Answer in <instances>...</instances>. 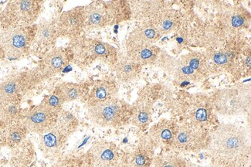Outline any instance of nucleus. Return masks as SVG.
Returning <instances> with one entry per match:
<instances>
[{
	"label": "nucleus",
	"mask_w": 251,
	"mask_h": 167,
	"mask_svg": "<svg viewBox=\"0 0 251 167\" xmlns=\"http://www.w3.org/2000/svg\"><path fill=\"white\" fill-rule=\"evenodd\" d=\"M206 149L218 165L244 167L251 156L250 134L238 125H219L210 133V141Z\"/></svg>",
	"instance_id": "f257e3e1"
},
{
	"label": "nucleus",
	"mask_w": 251,
	"mask_h": 167,
	"mask_svg": "<svg viewBox=\"0 0 251 167\" xmlns=\"http://www.w3.org/2000/svg\"><path fill=\"white\" fill-rule=\"evenodd\" d=\"M73 52V63L81 70L89 68L97 60L115 65L119 54L113 46L96 39L79 36L71 40L68 45Z\"/></svg>",
	"instance_id": "f03ea898"
},
{
	"label": "nucleus",
	"mask_w": 251,
	"mask_h": 167,
	"mask_svg": "<svg viewBox=\"0 0 251 167\" xmlns=\"http://www.w3.org/2000/svg\"><path fill=\"white\" fill-rule=\"evenodd\" d=\"M88 114L97 126L119 128L131 121V106L116 97L88 108Z\"/></svg>",
	"instance_id": "7ed1b4c3"
},
{
	"label": "nucleus",
	"mask_w": 251,
	"mask_h": 167,
	"mask_svg": "<svg viewBox=\"0 0 251 167\" xmlns=\"http://www.w3.org/2000/svg\"><path fill=\"white\" fill-rule=\"evenodd\" d=\"M44 3V1L40 0L8 2L0 13V28L4 30L33 25L41 14Z\"/></svg>",
	"instance_id": "20e7f679"
},
{
	"label": "nucleus",
	"mask_w": 251,
	"mask_h": 167,
	"mask_svg": "<svg viewBox=\"0 0 251 167\" xmlns=\"http://www.w3.org/2000/svg\"><path fill=\"white\" fill-rule=\"evenodd\" d=\"M213 111L224 116L243 114L251 106V87L240 84L215 93L211 98Z\"/></svg>",
	"instance_id": "39448f33"
},
{
	"label": "nucleus",
	"mask_w": 251,
	"mask_h": 167,
	"mask_svg": "<svg viewBox=\"0 0 251 167\" xmlns=\"http://www.w3.org/2000/svg\"><path fill=\"white\" fill-rule=\"evenodd\" d=\"M37 24L4 29L0 33V47L3 51L5 58L21 60L29 56L35 36Z\"/></svg>",
	"instance_id": "423d86ee"
},
{
	"label": "nucleus",
	"mask_w": 251,
	"mask_h": 167,
	"mask_svg": "<svg viewBox=\"0 0 251 167\" xmlns=\"http://www.w3.org/2000/svg\"><path fill=\"white\" fill-rule=\"evenodd\" d=\"M42 82L36 68L16 71L0 82V96L4 102L21 101Z\"/></svg>",
	"instance_id": "0eeeda50"
},
{
	"label": "nucleus",
	"mask_w": 251,
	"mask_h": 167,
	"mask_svg": "<svg viewBox=\"0 0 251 167\" xmlns=\"http://www.w3.org/2000/svg\"><path fill=\"white\" fill-rule=\"evenodd\" d=\"M209 64L206 55L190 53L173 62L170 74L179 82H197L207 75Z\"/></svg>",
	"instance_id": "6e6552de"
},
{
	"label": "nucleus",
	"mask_w": 251,
	"mask_h": 167,
	"mask_svg": "<svg viewBox=\"0 0 251 167\" xmlns=\"http://www.w3.org/2000/svg\"><path fill=\"white\" fill-rule=\"evenodd\" d=\"M180 113L186 118V123L207 129L214 123V111L211 99L202 95H195L187 98L180 107Z\"/></svg>",
	"instance_id": "1a4fd4ad"
},
{
	"label": "nucleus",
	"mask_w": 251,
	"mask_h": 167,
	"mask_svg": "<svg viewBox=\"0 0 251 167\" xmlns=\"http://www.w3.org/2000/svg\"><path fill=\"white\" fill-rule=\"evenodd\" d=\"M209 141L210 133L207 129L184 123L178 125L172 148L185 152H199L207 149Z\"/></svg>",
	"instance_id": "9d476101"
},
{
	"label": "nucleus",
	"mask_w": 251,
	"mask_h": 167,
	"mask_svg": "<svg viewBox=\"0 0 251 167\" xmlns=\"http://www.w3.org/2000/svg\"><path fill=\"white\" fill-rule=\"evenodd\" d=\"M73 52L68 46L54 48L43 55L36 69L44 82L62 72L64 68L73 63Z\"/></svg>",
	"instance_id": "9b49d317"
},
{
	"label": "nucleus",
	"mask_w": 251,
	"mask_h": 167,
	"mask_svg": "<svg viewBox=\"0 0 251 167\" xmlns=\"http://www.w3.org/2000/svg\"><path fill=\"white\" fill-rule=\"evenodd\" d=\"M58 114L40 103L23 114L22 121L29 133L44 135L57 125Z\"/></svg>",
	"instance_id": "f8f14e48"
},
{
	"label": "nucleus",
	"mask_w": 251,
	"mask_h": 167,
	"mask_svg": "<svg viewBox=\"0 0 251 167\" xmlns=\"http://www.w3.org/2000/svg\"><path fill=\"white\" fill-rule=\"evenodd\" d=\"M59 38H77L84 30V6H76L64 12L55 20Z\"/></svg>",
	"instance_id": "ddd939ff"
},
{
	"label": "nucleus",
	"mask_w": 251,
	"mask_h": 167,
	"mask_svg": "<svg viewBox=\"0 0 251 167\" xmlns=\"http://www.w3.org/2000/svg\"><path fill=\"white\" fill-rule=\"evenodd\" d=\"M89 152L95 167H117L120 164L119 149L114 142L99 141Z\"/></svg>",
	"instance_id": "4468645a"
},
{
	"label": "nucleus",
	"mask_w": 251,
	"mask_h": 167,
	"mask_svg": "<svg viewBox=\"0 0 251 167\" xmlns=\"http://www.w3.org/2000/svg\"><path fill=\"white\" fill-rule=\"evenodd\" d=\"M118 92L119 84L115 78L109 77L102 78L101 80L98 81L88 91L85 98L86 106L88 109L97 104L116 98Z\"/></svg>",
	"instance_id": "2eb2a0df"
},
{
	"label": "nucleus",
	"mask_w": 251,
	"mask_h": 167,
	"mask_svg": "<svg viewBox=\"0 0 251 167\" xmlns=\"http://www.w3.org/2000/svg\"><path fill=\"white\" fill-rule=\"evenodd\" d=\"M59 38L55 21L43 19L37 24V32L35 36L33 46L40 53H47L54 48Z\"/></svg>",
	"instance_id": "dca6fc26"
},
{
	"label": "nucleus",
	"mask_w": 251,
	"mask_h": 167,
	"mask_svg": "<svg viewBox=\"0 0 251 167\" xmlns=\"http://www.w3.org/2000/svg\"><path fill=\"white\" fill-rule=\"evenodd\" d=\"M68 138L58 127L55 126L50 131L41 135L39 149L47 158H58Z\"/></svg>",
	"instance_id": "f3484780"
},
{
	"label": "nucleus",
	"mask_w": 251,
	"mask_h": 167,
	"mask_svg": "<svg viewBox=\"0 0 251 167\" xmlns=\"http://www.w3.org/2000/svg\"><path fill=\"white\" fill-rule=\"evenodd\" d=\"M153 98L149 91L141 93L136 102L131 106L130 122L141 129H145L151 121Z\"/></svg>",
	"instance_id": "a211bd4d"
},
{
	"label": "nucleus",
	"mask_w": 251,
	"mask_h": 167,
	"mask_svg": "<svg viewBox=\"0 0 251 167\" xmlns=\"http://www.w3.org/2000/svg\"><path fill=\"white\" fill-rule=\"evenodd\" d=\"M28 133L21 120L9 124L0 122V145L13 149L26 139Z\"/></svg>",
	"instance_id": "6ab92c4d"
},
{
	"label": "nucleus",
	"mask_w": 251,
	"mask_h": 167,
	"mask_svg": "<svg viewBox=\"0 0 251 167\" xmlns=\"http://www.w3.org/2000/svg\"><path fill=\"white\" fill-rule=\"evenodd\" d=\"M178 125L170 120H162L153 125L149 133V137L155 145L160 147H172Z\"/></svg>",
	"instance_id": "aec40b11"
},
{
	"label": "nucleus",
	"mask_w": 251,
	"mask_h": 167,
	"mask_svg": "<svg viewBox=\"0 0 251 167\" xmlns=\"http://www.w3.org/2000/svg\"><path fill=\"white\" fill-rule=\"evenodd\" d=\"M155 145L149 136L142 137L130 156L129 167H151L154 161Z\"/></svg>",
	"instance_id": "412c9836"
},
{
	"label": "nucleus",
	"mask_w": 251,
	"mask_h": 167,
	"mask_svg": "<svg viewBox=\"0 0 251 167\" xmlns=\"http://www.w3.org/2000/svg\"><path fill=\"white\" fill-rule=\"evenodd\" d=\"M108 26L104 1H94L84 6V29H102Z\"/></svg>",
	"instance_id": "4be33fe9"
},
{
	"label": "nucleus",
	"mask_w": 251,
	"mask_h": 167,
	"mask_svg": "<svg viewBox=\"0 0 251 167\" xmlns=\"http://www.w3.org/2000/svg\"><path fill=\"white\" fill-rule=\"evenodd\" d=\"M163 2L160 1H131V18L140 21L142 24L151 22L163 10Z\"/></svg>",
	"instance_id": "5701e85b"
},
{
	"label": "nucleus",
	"mask_w": 251,
	"mask_h": 167,
	"mask_svg": "<svg viewBox=\"0 0 251 167\" xmlns=\"http://www.w3.org/2000/svg\"><path fill=\"white\" fill-rule=\"evenodd\" d=\"M161 35L157 32L150 23L142 24L130 33L126 39V46H151L154 45Z\"/></svg>",
	"instance_id": "b1692460"
},
{
	"label": "nucleus",
	"mask_w": 251,
	"mask_h": 167,
	"mask_svg": "<svg viewBox=\"0 0 251 167\" xmlns=\"http://www.w3.org/2000/svg\"><path fill=\"white\" fill-rule=\"evenodd\" d=\"M159 52L160 50L155 45L126 47V56L142 67L155 63Z\"/></svg>",
	"instance_id": "393cba45"
},
{
	"label": "nucleus",
	"mask_w": 251,
	"mask_h": 167,
	"mask_svg": "<svg viewBox=\"0 0 251 167\" xmlns=\"http://www.w3.org/2000/svg\"><path fill=\"white\" fill-rule=\"evenodd\" d=\"M142 67V66L130 60L127 56H119L118 60L112 68L119 82L128 83L136 80L139 77Z\"/></svg>",
	"instance_id": "a878e982"
},
{
	"label": "nucleus",
	"mask_w": 251,
	"mask_h": 167,
	"mask_svg": "<svg viewBox=\"0 0 251 167\" xmlns=\"http://www.w3.org/2000/svg\"><path fill=\"white\" fill-rule=\"evenodd\" d=\"M104 5L109 26L116 25L131 18L130 2L104 1Z\"/></svg>",
	"instance_id": "bb28decb"
},
{
	"label": "nucleus",
	"mask_w": 251,
	"mask_h": 167,
	"mask_svg": "<svg viewBox=\"0 0 251 167\" xmlns=\"http://www.w3.org/2000/svg\"><path fill=\"white\" fill-rule=\"evenodd\" d=\"M150 24L161 36L176 30L179 24V16L173 9H163Z\"/></svg>",
	"instance_id": "cd10ccee"
},
{
	"label": "nucleus",
	"mask_w": 251,
	"mask_h": 167,
	"mask_svg": "<svg viewBox=\"0 0 251 167\" xmlns=\"http://www.w3.org/2000/svg\"><path fill=\"white\" fill-rule=\"evenodd\" d=\"M12 149L10 167H27L34 159V146L29 140H24L22 143Z\"/></svg>",
	"instance_id": "c85d7f7f"
},
{
	"label": "nucleus",
	"mask_w": 251,
	"mask_h": 167,
	"mask_svg": "<svg viewBox=\"0 0 251 167\" xmlns=\"http://www.w3.org/2000/svg\"><path fill=\"white\" fill-rule=\"evenodd\" d=\"M57 88L61 93L65 103L84 99L85 100L89 91V87L85 84L71 82H63L57 86Z\"/></svg>",
	"instance_id": "c756f323"
},
{
	"label": "nucleus",
	"mask_w": 251,
	"mask_h": 167,
	"mask_svg": "<svg viewBox=\"0 0 251 167\" xmlns=\"http://www.w3.org/2000/svg\"><path fill=\"white\" fill-rule=\"evenodd\" d=\"M57 167H95L90 152L86 153H71L57 158Z\"/></svg>",
	"instance_id": "7c9ffc66"
},
{
	"label": "nucleus",
	"mask_w": 251,
	"mask_h": 167,
	"mask_svg": "<svg viewBox=\"0 0 251 167\" xmlns=\"http://www.w3.org/2000/svg\"><path fill=\"white\" fill-rule=\"evenodd\" d=\"M23 111L21 101L4 102L0 107V122L13 123L22 119Z\"/></svg>",
	"instance_id": "2f4dec72"
},
{
	"label": "nucleus",
	"mask_w": 251,
	"mask_h": 167,
	"mask_svg": "<svg viewBox=\"0 0 251 167\" xmlns=\"http://www.w3.org/2000/svg\"><path fill=\"white\" fill-rule=\"evenodd\" d=\"M78 125V120L72 113L64 109L59 113L56 126L58 127L67 137H71V135L76 131Z\"/></svg>",
	"instance_id": "473e14b6"
},
{
	"label": "nucleus",
	"mask_w": 251,
	"mask_h": 167,
	"mask_svg": "<svg viewBox=\"0 0 251 167\" xmlns=\"http://www.w3.org/2000/svg\"><path fill=\"white\" fill-rule=\"evenodd\" d=\"M154 162V167H186V161L182 157L172 153L160 155Z\"/></svg>",
	"instance_id": "72a5a7b5"
},
{
	"label": "nucleus",
	"mask_w": 251,
	"mask_h": 167,
	"mask_svg": "<svg viewBox=\"0 0 251 167\" xmlns=\"http://www.w3.org/2000/svg\"><path fill=\"white\" fill-rule=\"evenodd\" d=\"M64 103L65 102H64V98L57 87L52 94L46 97L41 102V104H43L48 109L53 112L57 113V114L62 111Z\"/></svg>",
	"instance_id": "f704fd0d"
},
{
	"label": "nucleus",
	"mask_w": 251,
	"mask_h": 167,
	"mask_svg": "<svg viewBox=\"0 0 251 167\" xmlns=\"http://www.w3.org/2000/svg\"><path fill=\"white\" fill-rule=\"evenodd\" d=\"M245 22L246 19L244 18V15L240 13H235L229 18V25L235 28H241Z\"/></svg>",
	"instance_id": "c9c22d12"
},
{
	"label": "nucleus",
	"mask_w": 251,
	"mask_h": 167,
	"mask_svg": "<svg viewBox=\"0 0 251 167\" xmlns=\"http://www.w3.org/2000/svg\"><path fill=\"white\" fill-rule=\"evenodd\" d=\"M5 59V55H4L3 51H2V48L0 47V62L2 61Z\"/></svg>",
	"instance_id": "e433bc0d"
},
{
	"label": "nucleus",
	"mask_w": 251,
	"mask_h": 167,
	"mask_svg": "<svg viewBox=\"0 0 251 167\" xmlns=\"http://www.w3.org/2000/svg\"><path fill=\"white\" fill-rule=\"evenodd\" d=\"M117 167H129L128 164H125L124 162H120V164Z\"/></svg>",
	"instance_id": "4c0bfd02"
},
{
	"label": "nucleus",
	"mask_w": 251,
	"mask_h": 167,
	"mask_svg": "<svg viewBox=\"0 0 251 167\" xmlns=\"http://www.w3.org/2000/svg\"><path fill=\"white\" fill-rule=\"evenodd\" d=\"M4 101L3 99H2V98H1V96H0V107L2 106V103H3Z\"/></svg>",
	"instance_id": "58836bf2"
},
{
	"label": "nucleus",
	"mask_w": 251,
	"mask_h": 167,
	"mask_svg": "<svg viewBox=\"0 0 251 167\" xmlns=\"http://www.w3.org/2000/svg\"><path fill=\"white\" fill-rule=\"evenodd\" d=\"M56 167V166H55V165H53V167Z\"/></svg>",
	"instance_id": "ea45409f"
},
{
	"label": "nucleus",
	"mask_w": 251,
	"mask_h": 167,
	"mask_svg": "<svg viewBox=\"0 0 251 167\" xmlns=\"http://www.w3.org/2000/svg\"><path fill=\"white\" fill-rule=\"evenodd\" d=\"M1 148H2V146H1V145H0V149H1Z\"/></svg>",
	"instance_id": "a19ab883"
}]
</instances>
